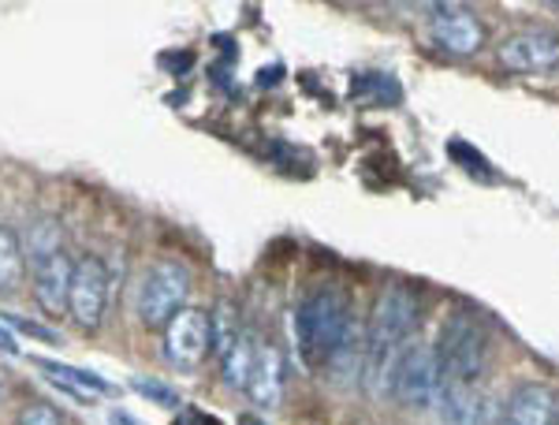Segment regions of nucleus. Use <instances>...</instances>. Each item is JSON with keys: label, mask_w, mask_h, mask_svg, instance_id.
Returning <instances> with one entry per match:
<instances>
[{"label": "nucleus", "mask_w": 559, "mask_h": 425, "mask_svg": "<svg viewBox=\"0 0 559 425\" xmlns=\"http://www.w3.org/2000/svg\"><path fill=\"white\" fill-rule=\"evenodd\" d=\"M295 343H299L306 369H313V374L362 358V340H358L347 292H340L336 284L310 287L295 310Z\"/></svg>", "instance_id": "nucleus-1"}, {"label": "nucleus", "mask_w": 559, "mask_h": 425, "mask_svg": "<svg viewBox=\"0 0 559 425\" xmlns=\"http://www.w3.org/2000/svg\"><path fill=\"white\" fill-rule=\"evenodd\" d=\"M418 321H421V303H418V292H414V287L388 284L384 292L377 295L373 310H369L366 340H362V358H366L373 381H384L388 362H392L395 351L414 337Z\"/></svg>", "instance_id": "nucleus-2"}, {"label": "nucleus", "mask_w": 559, "mask_h": 425, "mask_svg": "<svg viewBox=\"0 0 559 425\" xmlns=\"http://www.w3.org/2000/svg\"><path fill=\"white\" fill-rule=\"evenodd\" d=\"M432 351H437L440 381L448 385H477L489 369V332L471 310L448 314Z\"/></svg>", "instance_id": "nucleus-3"}, {"label": "nucleus", "mask_w": 559, "mask_h": 425, "mask_svg": "<svg viewBox=\"0 0 559 425\" xmlns=\"http://www.w3.org/2000/svg\"><path fill=\"white\" fill-rule=\"evenodd\" d=\"M381 388L392 396V400H400L403 406H414V411L437 403L440 366H437V351H432V343H421V340L403 343V347L395 351V358L388 362Z\"/></svg>", "instance_id": "nucleus-4"}, {"label": "nucleus", "mask_w": 559, "mask_h": 425, "mask_svg": "<svg viewBox=\"0 0 559 425\" xmlns=\"http://www.w3.org/2000/svg\"><path fill=\"white\" fill-rule=\"evenodd\" d=\"M191 269L176 258L153 261L139 284V295H134V314L146 329H165L168 321L176 318L179 310L191 298Z\"/></svg>", "instance_id": "nucleus-5"}, {"label": "nucleus", "mask_w": 559, "mask_h": 425, "mask_svg": "<svg viewBox=\"0 0 559 425\" xmlns=\"http://www.w3.org/2000/svg\"><path fill=\"white\" fill-rule=\"evenodd\" d=\"M108 269L97 255L75 258V273H71L68 292V318L83 332H97L108 314Z\"/></svg>", "instance_id": "nucleus-6"}, {"label": "nucleus", "mask_w": 559, "mask_h": 425, "mask_svg": "<svg viewBox=\"0 0 559 425\" xmlns=\"http://www.w3.org/2000/svg\"><path fill=\"white\" fill-rule=\"evenodd\" d=\"M160 351H165L168 366L176 369H198L213 355L210 337V314L198 306H183L173 321L160 329Z\"/></svg>", "instance_id": "nucleus-7"}, {"label": "nucleus", "mask_w": 559, "mask_h": 425, "mask_svg": "<svg viewBox=\"0 0 559 425\" xmlns=\"http://www.w3.org/2000/svg\"><path fill=\"white\" fill-rule=\"evenodd\" d=\"M496 57L508 71L545 75V71L559 68V34L548 31V26H526V31L508 34L496 45Z\"/></svg>", "instance_id": "nucleus-8"}, {"label": "nucleus", "mask_w": 559, "mask_h": 425, "mask_svg": "<svg viewBox=\"0 0 559 425\" xmlns=\"http://www.w3.org/2000/svg\"><path fill=\"white\" fill-rule=\"evenodd\" d=\"M31 269V292L38 298V306L52 318L68 314V292H71V273H75V258L68 255V247L52 250V255H38L26 261Z\"/></svg>", "instance_id": "nucleus-9"}, {"label": "nucleus", "mask_w": 559, "mask_h": 425, "mask_svg": "<svg viewBox=\"0 0 559 425\" xmlns=\"http://www.w3.org/2000/svg\"><path fill=\"white\" fill-rule=\"evenodd\" d=\"M429 34L432 42L440 45L444 52H455V57H471L485 45V26L477 20L474 12L459 4H440L432 8V20H429Z\"/></svg>", "instance_id": "nucleus-10"}, {"label": "nucleus", "mask_w": 559, "mask_h": 425, "mask_svg": "<svg viewBox=\"0 0 559 425\" xmlns=\"http://www.w3.org/2000/svg\"><path fill=\"white\" fill-rule=\"evenodd\" d=\"M559 396L545 381H526L508 396L496 425H552Z\"/></svg>", "instance_id": "nucleus-11"}, {"label": "nucleus", "mask_w": 559, "mask_h": 425, "mask_svg": "<svg viewBox=\"0 0 559 425\" xmlns=\"http://www.w3.org/2000/svg\"><path fill=\"white\" fill-rule=\"evenodd\" d=\"M440 418L444 425H492L496 406L477 385H448L440 381Z\"/></svg>", "instance_id": "nucleus-12"}, {"label": "nucleus", "mask_w": 559, "mask_h": 425, "mask_svg": "<svg viewBox=\"0 0 559 425\" xmlns=\"http://www.w3.org/2000/svg\"><path fill=\"white\" fill-rule=\"evenodd\" d=\"M247 396L258 406H280L284 400V358L273 343H258L254 374L247 381Z\"/></svg>", "instance_id": "nucleus-13"}, {"label": "nucleus", "mask_w": 559, "mask_h": 425, "mask_svg": "<svg viewBox=\"0 0 559 425\" xmlns=\"http://www.w3.org/2000/svg\"><path fill=\"white\" fill-rule=\"evenodd\" d=\"M26 280V255L15 228L0 224V295H15Z\"/></svg>", "instance_id": "nucleus-14"}, {"label": "nucleus", "mask_w": 559, "mask_h": 425, "mask_svg": "<svg viewBox=\"0 0 559 425\" xmlns=\"http://www.w3.org/2000/svg\"><path fill=\"white\" fill-rule=\"evenodd\" d=\"M258 337L254 332H242V337L231 343V351L221 358V369H224V385L236 388V392H247V381L254 374V358H258Z\"/></svg>", "instance_id": "nucleus-15"}, {"label": "nucleus", "mask_w": 559, "mask_h": 425, "mask_svg": "<svg viewBox=\"0 0 559 425\" xmlns=\"http://www.w3.org/2000/svg\"><path fill=\"white\" fill-rule=\"evenodd\" d=\"M242 324H239V310L228 303V298H221V303L213 306L210 314V337H213V355L224 358L231 351V343H236L242 337Z\"/></svg>", "instance_id": "nucleus-16"}, {"label": "nucleus", "mask_w": 559, "mask_h": 425, "mask_svg": "<svg viewBox=\"0 0 559 425\" xmlns=\"http://www.w3.org/2000/svg\"><path fill=\"white\" fill-rule=\"evenodd\" d=\"M41 369H49L52 377H57L60 385H71L75 392H83L86 400L90 396H105V392H112V385L105 381V377H97V374H90V369H79V366H64V362H49V358H34Z\"/></svg>", "instance_id": "nucleus-17"}, {"label": "nucleus", "mask_w": 559, "mask_h": 425, "mask_svg": "<svg viewBox=\"0 0 559 425\" xmlns=\"http://www.w3.org/2000/svg\"><path fill=\"white\" fill-rule=\"evenodd\" d=\"M350 94L358 102H373V105H388V102H400V83L392 75H381V71H369V75H358Z\"/></svg>", "instance_id": "nucleus-18"}, {"label": "nucleus", "mask_w": 559, "mask_h": 425, "mask_svg": "<svg viewBox=\"0 0 559 425\" xmlns=\"http://www.w3.org/2000/svg\"><path fill=\"white\" fill-rule=\"evenodd\" d=\"M448 153L459 161V168H463L466 176L481 179V184H496V179H500V172L489 165V157H485V153H477L474 146H466V142H459V139L448 142Z\"/></svg>", "instance_id": "nucleus-19"}, {"label": "nucleus", "mask_w": 559, "mask_h": 425, "mask_svg": "<svg viewBox=\"0 0 559 425\" xmlns=\"http://www.w3.org/2000/svg\"><path fill=\"white\" fill-rule=\"evenodd\" d=\"M131 388L139 396H146V400L160 403V406H179V392L173 385L165 381H150V377H131Z\"/></svg>", "instance_id": "nucleus-20"}, {"label": "nucleus", "mask_w": 559, "mask_h": 425, "mask_svg": "<svg viewBox=\"0 0 559 425\" xmlns=\"http://www.w3.org/2000/svg\"><path fill=\"white\" fill-rule=\"evenodd\" d=\"M0 321H8L15 332H23V337H31V340H41V343H57L60 337L49 329V324H41V321H31V318H20V314H0Z\"/></svg>", "instance_id": "nucleus-21"}, {"label": "nucleus", "mask_w": 559, "mask_h": 425, "mask_svg": "<svg viewBox=\"0 0 559 425\" xmlns=\"http://www.w3.org/2000/svg\"><path fill=\"white\" fill-rule=\"evenodd\" d=\"M15 425H64V422H60V414L52 411L49 403L34 400V403H26L20 414H15Z\"/></svg>", "instance_id": "nucleus-22"}, {"label": "nucleus", "mask_w": 559, "mask_h": 425, "mask_svg": "<svg viewBox=\"0 0 559 425\" xmlns=\"http://www.w3.org/2000/svg\"><path fill=\"white\" fill-rule=\"evenodd\" d=\"M0 351H4V355H20V343H15V337L4 324H0Z\"/></svg>", "instance_id": "nucleus-23"}, {"label": "nucleus", "mask_w": 559, "mask_h": 425, "mask_svg": "<svg viewBox=\"0 0 559 425\" xmlns=\"http://www.w3.org/2000/svg\"><path fill=\"white\" fill-rule=\"evenodd\" d=\"M108 425H139L128 411H108Z\"/></svg>", "instance_id": "nucleus-24"}, {"label": "nucleus", "mask_w": 559, "mask_h": 425, "mask_svg": "<svg viewBox=\"0 0 559 425\" xmlns=\"http://www.w3.org/2000/svg\"><path fill=\"white\" fill-rule=\"evenodd\" d=\"M239 425H265V422H261V418H254V414H242V418H239Z\"/></svg>", "instance_id": "nucleus-25"}, {"label": "nucleus", "mask_w": 559, "mask_h": 425, "mask_svg": "<svg viewBox=\"0 0 559 425\" xmlns=\"http://www.w3.org/2000/svg\"><path fill=\"white\" fill-rule=\"evenodd\" d=\"M552 425H559V406H556V418H552Z\"/></svg>", "instance_id": "nucleus-26"}, {"label": "nucleus", "mask_w": 559, "mask_h": 425, "mask_svg": "<svg viewBox=\"0 0 559 425\" xmlns=\"http://www.w3.org/2000/svg\"><path fill=\"white\" fill-rule=\"evenodd\" d=\"M0 400H4V381H0Z\"/></svg>", "instance_id": "nucleus-27"}]
</instances>
